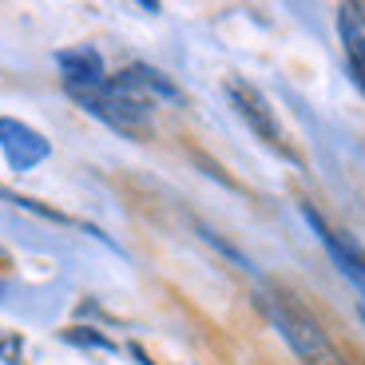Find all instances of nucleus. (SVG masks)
Masks as SVG:
<instances>
[{
	"label": "nucleus",
	"mask_w": 365,
	"mask_h": 365,
	"mask_svg": "<svg viewBox=\"0 0 365 365\" xmlns=\"http://www.w3.org/2000/svg\"><path fill=\"white\" fill-rule=\"evenodd\" d=\"M56 64L64 72L68 91H88V88H100V83L108 80V68H103L96 48H68V52L56 56Z\"/></svg>",
	"instance_id": "423d86ee"
},
{
	"label": "nucleus",
	"mask_w": 365,
	"mask_h": 365,
	"mask_svg": "<svg viewBox=\"0 0 365 365\" xmlns=\"http://www.w3.org/2000/svg\"><path fill=\"white\" fill-rule=\"evenodd\" d=\"M338 36H341V48H346L349 76L365 91V9L361 4H341L338 9Z\"/></svg>",
	"instance_id": "39448f33"
},
{
	"label": "nucleus",
	"mask_w": 365,
	"mask_h": 365,
	"mask_svg": "<svg viewBox=\"0 0 365 365\" xmlns=\"http://www.w3.org/2000/svg\"><path fill=\"white\" fill-rule=\"evenodd\" d=\"M227 96H230V108H235L238 115L247 119V128L255 131V135L262 139L266 147H274V151H278L282 159H294V163H298V155H294L290 143H286L282 123H278V115H274V108H270V100H266V96L255 88V83H247V80H238V76H230V80H227Z\"/></svg>",
	"instance_id": "f03ea898"
},
{
	"label": "nucleus",
	"mask_w": 365,
	"mask_h": 365,
	"mask_svg": "<svg viewBox=\"0 0 365 365\" xmlns=\"http://www.w3.org/2000/svg\"><path fill=\"white\" fill-rule=\"evenodd\" d=\"M64 341H72V346H88V349H103V354H115V341L108 338V334H100V329L91 326H72L60 334Z\"/></svg>",
	"instance_id": "6e6552de"
},
{
	"label": "nucleus",
	"mask_w": 365,
	"mask_h": 365,
	"mask_svg": "<svg viewBox=\"0 0 365 365\" xmlns=\"http://www.w3.org/2000/svg\"><path fill=\"white\" fill-rule=\"evenodd\" d=\"M302 215H306V222L314 227V235H318V242L326 247V255L334 258V262H338V270L346 274L349 282H354L357 290L365 294V250L357 247V242H349V238L341 235V230L329 227V222L322 219V215L310 207V202H302Z\"/></svg>",
	"instance_id": "7ed1b4c3"
},
{
	"label": "nucleus",
	"mask_w": 365,
	"mask_h": 365,
	"mask_svg": "<svg viewBox=\"0 0 365 365\" xmlns=\"http://www.w3.org/2000/svg\"><path fill=\"white\" fill-rule=\"evenodd\" d=\"M0 151H4L12 171H32L36 163H44V159L52 155L48 139L40 135L36 128H28V123L9 119V115L0 119Z\"/></svg>",
	"instance_id": "20e7f679"
},
{
	"label": "nucleus",
	"mask_w": 365,
	"mask_h": 365,
	"mask_svg": "<svg viewBox=\"0 0 365 365\" xmlns=\"http://www.w3.org/2000/svg\"><path fill=\"white\" fill-rule=\"evenodd\" d=\"M0 361L4 365H20L24 361V338L12 329H0Z\"/></svg>",
	"instance_id": "1a4fd4ad"
},
{
	"label": "nucleus",
	"mask_w": 365,
	"mask_h": 365,
	"mask_svg": "<svg viewBox=\"0 0 365 365\" xmlns=\"http://www.w3.org/2000/svg\"><path fill=\"white\" fill-rule=\"evenodd\" d=\"M258 306H262V314L270 318V326L286 338V346L298 354L302 365H349L346 354H341V349L329 341V334L322 329V322L314 318L298 298H290V294H282V290H266L262 298H258Z\"/></svg>",
	"instance_id": "f257e3e1"
},
{
	"label": "nucleus",
	"mask_w": 365,
	"mask_h": 365,
	"mask_svg": "<svg viewBox=\"0 0 365 365\" xmlns=\"http://www.w3.org/2000/svg\"><path fill=\"white\" fill-rule=\"evenodd\" d=\"M199 235H202V238H207V242H215V247H219V250H222V255H227V258H230V262H238V266H242V270H250V262H247V255H238V250H235V247H230V242H222V238H219V235H215V230H210V227H202V222H199Z\"/></svg>",
	"instance_id": "9d476101"
},
{
	"label": "nucleus",
	"mask_w": 365,
	"mask_h": 365,
	"mask_svg": "<svg viewBox=\"0 0 365 365\" xmlns=\"http://www.w3.org/2000/svg\"><path fill=\"white\" fill-rule=\"evenodd\" d=\"M123 76H128V80L135 83L139 91H143L147 100H167V103H182V91L175 88V83L167 80L163 72H155V68H147V64H131V68H123Z\"/></svg>",
	"instance_id": "0eeeda50"
}]
</instances>
